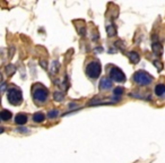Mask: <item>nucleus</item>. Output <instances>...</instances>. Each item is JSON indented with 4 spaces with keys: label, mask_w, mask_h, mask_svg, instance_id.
Returning <instances> with one entry per match:
<instances>
[{
    "label": "nucleus",
    "mask_w": 165,
    "mask_h": 163,
    "mask_svg": "<svg viewBox=\"0 0 165 163\" xmlns=\"http://www.w3.org/2000/svg\"><path fill=\"white\" fill-rule=\"evenodd\" d=\"M133 80L140 86H146V85H149L153 82V77L148 72L139 70L133 75Z\"/></svg>",
    "instance_id": "nucleus-1"
},
{
    "label": "nucleus",
    "mask_w": 165,
    "mask_h": 163,
    "mask_svg": "<svg viewBox=\"0 0 165 163\" xmlns=\"http://www.w3.org/2000/svg\"><path fill=\"white\" fill-rule=\"evenodd\" d=\"M8 101L9 103H11L13 106H19L23 101V95H22V92L17 89H10L8 91Z\"/></svg>",
    "instance_id": "nucleus-2"
},
{
    "label": "nucleus",
    "mask_w": 165,
    "mask_h": 163,
    "mask_svg": "<svg viewBox=\"0 0 165 163\" xmlns=\"http://www.w3.org/2000/svg\"><path fill=\"white\" fill-rule=\"evenodd\" d=\"M86 72L91 78H97L101 74V65L97 61H92L87 65Z\"/></svg>",
    "instance_id": "nucleus-3"
},
{
    "label": "nucleus",
    "mask_w": 165,
    "mask_h": 163,
    "mask_svg": "<svg viewBox=\"0 0 165 163\" xmlns=\"http://www.w3.org/2000/svg\"><path fill=\"white\" fill-rule=\"evenodd\" d=\"M110 76L113 80L119 82V83H123V82L126 80V76H125L123 72H122L120 68H118V67H113V68L111 69Z\"/></svg>",
    "instance_id": "nucleus-4"
},
{
    "label": "nucleus",
    "mask_w": 165,
    "mask_h": 163,
    "mask_svg": "<svg viewBox=\"0 0 165 163\" xmlns=\"http://www.w3.org/2000/svg\"><path fill=\"white\" fill-rule=\"evenodd\" d=\"M34 99L37 100L38 102H44L46 101L48 99V91L45 89H37L35 92H34Z\"/></svg>",
    "instance_id": "nucleus-5"
},
{
    "label": "nucleus",
    "mask_w": 165,
    "mask_h": 163,
    "mask_svg": "<svg viewBox=\"0 0 165 163\" xmlns=\"http://www.w3.org/2000/svg\"><path fill=\"white\" fill-rule=\"evenodd\" d=\"M100 87L102 90H109V89H111L112 87V82H111L110 78H108V77L102 78V80L100 82Z\"/></svg>",
    "instance_id": "nucleus-6"
},
{
    "label": "nucleus",
    "mask_w": 165,
    "mask_h": 163,
    "mask_svg": "<svg viewBox=\"0 0 165 163\" xmlns=\"http://www.w3.org/2000/svg\"><path fill=\"white\" fill-rule=\"evenodd\" d=\"M15 122L18 125H25L27 122V116H25L23 113H18L15 118Z\"/></svg>",
    "instance_id": "nucleus-7"
},
{
    "label": "nucleus",
    "mask_w": 165,
    "mask_h": 163,
    "mask_svg": "<svg viewBox=\"0 0 165 163\" xmlns=\"http://www.w3.org/2000/svg\"><path fill=\"white\" fill-rule=\"evenodd\" d=\"M152 49H153L154 53L157 54V55H161L162 52H163V48H162L161 43H158V42H154L153 45H152Z\"/></svg>",
    "instance_id": "nucleus-8"
},
{
    "label": "nucleus",
    "mask_w": 165,
    "mask_h": 163,
    "mask_svg": "<svg viewBox=\"0 0 165 163\" xmlns=\"http://www.w3.org/2000/svg\"><path fill=\"white\" fill-rule=\"evenodd\" d=\"M128 57H129V59H130V61L133 62V64H137V62H139V60H140V55L137 53V52H135V51L129 52Z\"/></svg>",
    "instance_id": "nucleus-9"
},
{
    "label": "nucleus",
    "mask_w": 165,
    "mask_h": 163,
    "mask_svg": "<svg viewBox=\"0 0 165 163\" xmlns=\"http://www.w3.org/2000/svg\"><path fill=\"white\" fill-rule=\"evenodd\" d=\"M0 118H1V120H3V121L9 120V119L11 118V112L8 111V110H2V111L0 112Z\"/></svg>",
    "instance_id": "nucleus-10"
},
{
    "label": "nucleus",
    "mask_w": 165,
    "mask_h": 163,
    "mask_svg": "<svg viewBox=\"0 0 165 163\" xmlns=\"http://www.w3.org/2000/svg\"><path fill=\"white\" fill-rule=\"evenodd\" d=\"M165 93V85L163 84H158L156 87H155V94L158 95V96H162Z\"/></svg>",
    "instance_id": "nucleus-11"
},
{
    "label": "nucleus",
    "mask_w": 165,
    "mask_h": 163,
    "mask_svg": "<svg viewBox=\"0 0 165 163\" xmlns=\"http://www.w3.org/2000/svg\"><path fill=\"white\" fill-rule=\"evenodd\" d=\"M44 114L43 113H41V112H37V113H35L34 116H33V120L35 121V122H42L43 120H44Z\"/></svg>",
    "instance_id": "nucleus-12"
},
{
    "label": "nucleus",
    "mask_w": 165,
    "mask_h": 163,
    "mask_svg": "<svg viewBox=\"0 0 165 163\" xmlns=\"http://www.w3.org/2000/svg\"><path fill=\"white\" fill-rule=\"evenodd\" d=\"M106 32H108V34L109 36H114L115 35V27H114V25H108V27H106Z\"/></svg>",
    "instance_id": "nucleus-13"
},
{
    "label": "nucleus",
    "mask_w": 165,
    "mask_h": 163,
    "mask_svg": "<svg viewBox=\"0 0 165 163\" xmlns=\"http://www.w3.org/2000/svg\"><path fill=\"white\" fill-rule=\"evenodd\" d=\"M15 72H16V68H15V66H14V65L9 64L8 66H6V72H7L8 75H13Z\"/></svg>",
    "instance_id": "nucleus-14"
},
{
    "label": "nucleus",
    "mask_w": 165,
    "mask_h": 163,
    "mask_svg": "<svg viewBox=\"0 0 165 163\" xmlns=\"http://www.w3.org/2000/svg\"><path fill=\"white\" fill-rule=\"evenodd\" d=\"M55 100H57V101H61V100H63V93H62V92H55Z\"/></svg>",
    "instance_id": "nucleus-15"
},
{
    "label": "nucleus",
    "mask_w": 165,
    "mask_h": 163,
    "mask_svg": "<svg viewBox=\"0 0 165 163\" xmlns=\"http://www.w3.org/2000/svg\"><path fill=\"white\" fill-rule=\"evenodd\" d=\"M58 114H59V111H57V110H52V111H50V112H49L48 117H49V118H55Z\"/></svg>",
    "instance_id": "nucleus-16"
},
{
    "label": "nucleus",
    "mask_w": 165,
    "mask_h": 163,
    "mask_svg": "<svg viewBox=\"0 0 165 163\" xmlns=\"http://www.w3.org/2000/svg\"><path fill=\"white\" fill-rule=\"evenodd\" d=\"M123 87H117L115 90H114V95H121V94H123Z\"/></svg>",
    "instance_id": "nucleus-17"
}]
</instances>
